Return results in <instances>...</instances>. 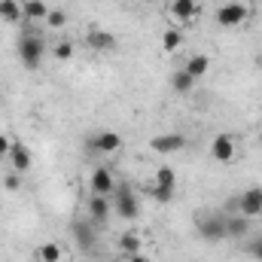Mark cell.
<instances>
[{
	"label": "cell",
	"instance_id": "cell-12",
	"mask_svg": "<svg viewBox=\"0 0 262 262\" xmlns=\"http://www.w3.org/2000/svg\"><path fill=\"white\" fill-rule=\"evenodd\" d=\"M110 210H113V198L110 195H92L89 198V216H92V226H104L110 220Z\"/></svg>",
	"mask_w": 262,
	"mask_h": 262
},
{
	"label": "cell",
	"instance_id": "cell-6",
	"mask_svg": "<svg viewBox=\"0 0 262 262\" xmlns=\"http://www.w3.org/2000/svg\"><path fill=\"white\" fill-rule=\"evenodd\" d=\"M70 232H73V241H76V247L85 253V256H95V250H98V229L92 226V223H73L70 226Z\"/></svg>",
	"mask_w": 262,
	"mask_h": 262
},
{
	"label": "cell",
	"instance_id": "cell-14",
	"mask_svg": "<svg viewBox=\"0 0 262 262\" xmlns=\"http://www.w3.org/2000/svg\"><path fill=\"white\" fill-rule=\"evenodd\" d=\"M113 189H116L113 171L110 168H95L92 171V195H113Z\"/></svg>",
	"mask_w": 262,
	"mask_h": 262
},
{
	"label": "cell",
	"instance_id": "cell-29",
	"mask_svg": "<svg viewBox=\"0 0 262 262\" xmlns=\"http://www.w3.org/2000/svg\"><path fill=\"white\" fill-rule=\"evenodd\" d=\"M9 146H12V140L6 134H0V156H9Z\"/></svg>",
	"mask_w": 262,
	"mask_h": 262
},
{
	"label": "cell",
	"instance_id": "cell-9",
	"mask_svg": "<svg viewBox=\"0 0 262 262\" xmlns=\"http://www.w3.org/2000/svg\"><path fill=\"white\" fill-rule=\"evenodd\" d=\"M210 159L220 162V165H226V162L235 159V140H232L229 131H220V134L210 140Z\"/></svg>",
	"mask_w": 262,
	"mask_h": 262
},
{
	"label": "cell",
	"instance_id": "cell-31",
	"mask_svg": "<svg viewBox=\"0 0 262 262\" xmlns=\"http://www.w3.org/2000/svg\"><path fill=\"white\" fill-rule=\"evenodd\" d=\"M128 3H137V0H128Z\"/></svg>",
	"mask_w": 262,
	"mask_h": 262
},
{
	"label": "cell",
	"instance_id": "cell-23",
	"mask_svg": "<svg viewBox=\"0 0 262 262\" xmlns=\"http://www.w3.org/2000/svg\"><path fill=\"white\" fill-rule=\"evenodd\" d=\"M171 85H174V92L186 95V92H192V89H195V79H192L186 70H177V73L171 76Z\"/></svg>",
	"mask_w": 262,
	"mask_h": 262
},
{
	"label": "cell",
	"instance_id": "cell-4",
	"mask_svg": "<svg viewBox=\"0 0 262 262\" xmlns=\"http://www.w3.org/2000/svg\"><path fill=\"white\" fill-rule=\"evenodd\" d=\"M247 15H250V6H247V3L229 0V3H223V6L216 9V25H220V28H241V25L247 21Z\"/></svg>",
	"mask_w": 262,
	"mask_h": 262
},
{
	"label": "cell",
	"instance_id": "cell-24",
	"mask_svg": "<svg viewBox=\"0 0 262 262\" xmlns=\"http://www.w3.org/2000/svg\"><path fill=\"white\" fill-rule=\"evenodd\" d=\"M149 195L156 198V204H171L174 201V195H177V189H165V186H149Z\"/></svg>",
	"mask_w": 262,
	"mask_h": 262
},
{
	"label": "cell",
	"instance_id": "cell-25",
	"mask_svg": "<svg viewBox=\"0 0 262 262\" xmlns=\"http://www.w3.org/2000/svg\"><path fill=\"white\" fill-rule=\"evenodd\" d=\"M46 25L52 28V31H61L67 25V12L64 9H49V15H46Z\"/></svg>",
	"mask_w": 262,
	"mask_h": 262
},
{
	"label": "cell",
	"instance_id": "cell-13",
	"mask_svg": "<svg viewBox=\"0 0 262 262\" xmlns=\"http://www.w3.org/2000/svg\"><path fill=\"white\" fill-rule=\"evenodd\" d=\"M238 210L244 213V216H259L262 213V186H253V189H247V192H241L238 195Z\"/></svg>",
	"mask_w": 262,
	"mask_h": 262
},
{
	"label": "cell",
	"instance_id": "cell-8",
	"mask_svg": "<svg viewBox=\"0 0 262 262\" xmlns=\"http://www.w3.org/2000/svg\"><path fill=\"white\" fill-rule=\"evenodd\" d=\"M149 146H152L159 156H171V152H180V149L186 146V137H183L180 131H168V134H156V137L149 140Z\"/></svg>",
	"mask_w": 262,
	"mask_h": 262
},
{
	"label": "cell",
	"instance_id": "cell-27",
	"mask_svg": "<svg viewBox=\"0 0 262 262\" xmlns=\"http://www.w3.org/2000/svg\"><path fill=\"white\" fill-rule=\"evenodd\" d=\"M55 58H58V61H70V58H73V43L61 40V43L55 46Z\"/></svg>",
	"mask_w": 262,
	"mask_h": 262
},
{
	"label": "cell",
	"instance_id": "cell-21",
	"mask_svg": "<svg viewBox=\"0 0 262 262\" xmlns=\"http://www.w3.org/2000/svg\"><path fill=\"white\" fill-rule=\"evenodd\" d=\"M156 186H165V189H177V171L171 168V165H162V168H156Z\"/></svg>",
	"mask_w": 262,
	"mask_h": 262
},
{
	"label": "cell",
	"instance_id": "cell-5",
	"mask_svg": "<svg viewBox=\"0 0 262 262\" xmlns=\"http://www.w3.org/2000/svg\"><path fill=\"white\" fill-rule=\"evenodd\" d=\"M85 149L98 152V156H110V152L122 149V134L119 131H95L85 137Z\"/></svg>",
	"mask_w": 262,
	"mask_h": 262
},
{
	"label": "cell",
	"instance_id": "cell-26",
	"mask_svg": "<svg viewBox=\"0 0 262 262\" xmlns=\"http://www.w3.org/2000/svg\"><path fill=\"white\" fill-rule=\"evenodd\" d=\"M3 189H6V192H18V189H21V174H15V171L6 174V177H3Z\"/></svg>",
	"mask_w": 262,
	"mask_h": 262
},
{
	"label": "cell",
	"instance_id": "cell-30",
	"mask_svg": "<svg viewBox=\"0 0 262 262\" xmlns=\"http://www.w3.org/2000/svg\"><path fill=\"white\" fill-rule=\"evenodd\" d=\"M128 262H149L143 253H134V256H128Z\"/></svg>",
	"mask_w": 262,
	"mask_h": 262
},
{
	"label": "cell",
	"instance_id": "cell-11",
	"mask_svg": "<svg viewBox=\"0 0 262 262\" xmlns=\"http://www.w3.org/2000/svg\"><path fill=\"white\" fill-rule=\"evenodd\" d=\"M85 46H89L92 52H113V49H116V37H113L110 31H104V28H92V31L85 34Z\"/></svg>",
	"mask_w": 262,
	"mask_h": 262
},
{
	"label": "cell",
	"instance_id": "cell-10",
	"mask_svg": "<svg viewBox=\"0 0 262 262\" xmlns=\"http://www.w3.org/2000/svg\"><path fill=\"white\" fill-rule=\"evenodd\" d=\"M9 165H12V171L15 174H28L31 168H34V156H31V149L21 143V140H12V146H9Z\"/></svg>",
	"mask_w": 262,
	"mask_h": 262
},
{
	"label": "cell",
	"instance_id": "cell-17",
	"mask_svg": "<svg viewBox=\"0 0 262 262\" xmlns=\"http://www.w3.org/2000/svg\"><path fill=\"white\" fill-rule=\"evenodd\" d=\"M0 18H3L6 25L25 21V15H21V0H0Z\"/></svg>",
	"mask_w": 262,
	"mask_h": 262
},
{
	"label": "cell",
	"instance_id": "cell-1",
	"mask_svg": "<svg viewBox=\"0 0 262 262\" xmlns=\"http://www.w3.org/2000/svg\"><path fill=\"white\" fill-rule=\"evenodd\" d=\"M18 61L25 70H37V67L43 64V55H46V43H43V34L40 31H34V28H28V31H21V37H18Z\"/></svg>",
	"mask_w": 262,
	"mask_h": 262
},
{
	"label": "cell",
	"instance_id": "cell-2",
	"mask_svg": "<svg viewBox=\"0 0 262 262\" xmlns=\"http://www.w3.org/2000/svg\"><path fill=\"white\" fill-rule=\"evenodd\" d=\"M195 232L201 241H210V244H216V241H223L226 238V213H198L195 216Z\"/></svg>",
	"mask_w": 262,
	"mask_h": 262
},
{
	"label": "cell",
	"instance_id": "cell-16",
	"mask_svg": "<svg viewBox=\"0 0 262 262\" xmlns=\"http://www.w3.org/2000/svg\"><path fill=\"white\" fill-rule=\"evenodd\" d=\"M49 3L46 0H25L21 3V15H25V21H46V15H49Z\"/></svg>",
	"mask_w": 262,
	"mask_h": 262
},
{
	"label": "cell",
	"instance_id": "cell-15",
	"mask_svg": "<svg viewBox=\"0 0 262 262\" xmlns=\"http://www.w3.org/2000/svg\"><path fill=\"white\" fill-rule=\"evenodd\" d=\"M250 235V216L244 213H226V238H247Z\"/></svg>",
	"mask_w": 262,
	"mask_h": 262
},
{
	"label": "cell",
	"instance_id": "cell-28",
	"mask_svg": "<svg viewBox=\"0 0 262 262\" xmlns=\"http://www.w3.org/2000/svg\"><path fill=\"white\" fill-rule=\"evenodd\" d=\"M247 253H250L253 259H259V262H262V235H256V238L247 244Z\"/></svg>",
	"mask_w": 262,
	"mask_h": 262
},
{
	"label": "cell",
	"instance_id": "cell-18",
	"mask_svg": "<svg viewBox=\"0 0 262 262\" xmlns=\"http://www.w3.org/2000/svg\"><path fill=\"white\" fill-rule=\"evenodd\" d=\"M119 250H122L125 256L143 253V241H140V235H134V232H122V235H119Z\"/></svg>",
	"mask_w": 262,
	"mask_h": 262
},
{
	"label": "cell",
	"instance_id": "cell-19",
	"mask_svg": "<svg viewBox=\"0 0 262 262\" xmlns=\"http://www.w3.org/2000/svg\"><path fill=\"white\" fill-rule=\"evenodd\" d=\"M183 70H186V73H189V76L198 82V79L210 70V58H207V55H192V58L186 61V67H183Z\"/></svg>",
	"mask_w": 262,
	"mask_h": 262
},
{
	"label": "cell",
	"instance_id": "cell-20",
	"mask_svg": "<svg viewBox=\"0 0 262 262\" xmlns=\"http://www.w3.org/2000/svg\"><path fill=\"white\" fill-rule=\"evenodd\" d=\"M180 46H183V31H180V28H168V31L162 34V52L171 55V52H177Z\"/></svg>",
	"mask_w": 262,
	"mask_h": 262
},
{
	"label": "cell",
	"instance_id": "cell-3",
	"mask_svg": "<svg viewBox=\"0 0 262 262\" xmlns=\"http://www.w3.org/2000/svg\"><path fill=\"white\" fill-rule=\"evenodd\" d=\"M113 210L125 220V223H131V220H137V213H140V204H137V195H134V189H131L128 183H119L116 189H113Z\"/></svg>",
	"mask_w": 262,
	"mask_h": 262
},
{
	"label": "cell",
	"instance_id": "cell-22",
	"mask_svg": "<svg viewBox=\"0 0 262 262\" xmlns=\"http://www.w3.org/2000/svg\"><path fill=\"white\" fill-rule=\"evenodd\" d=\"M34 256L40 262H61V247H58L55 241H46V244H40V247L34 250Z\"/></svg>",
	"mask_w": 262,
	"mask_h": 262
},
{
	"label": "cell",
	"instance_id": "cell-7",
	"mask_svg": "<svg viewBox=\"0 0 262 262\" xmlns=\"http://www.w3.org/2000/svg\"><path fill=\"white\" fill-rule=\"evenodd\" d=\"M168 12H171V18L177 21V28H183V25L195 21L198 15H201V6H198L195 0H171Z\"/></svg>",
	"mask_w": 262,
	"mask_h": 262
}]
</instances>
